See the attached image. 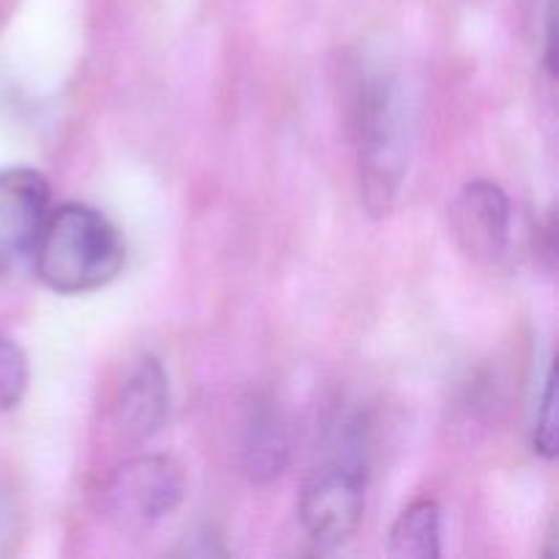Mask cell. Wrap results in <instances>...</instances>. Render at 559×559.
Here are the masks:
<instances>
[{
	"label": "cell",
	"mask_w": 559,
	"mask_h": 559,
	"mask_svg": "<svg viewBox=\"0 0 559 559\" xmlns=\"http://www.w3.org/2000/svg\"><path fill=\"white\" fill-rule=\"evenodd\" d=\"M36 276L52 293L82 295L112 282L126 262L118 227L96 207L66 202L49 207L33 240Z\"/></svg>",
	"instance_id": "6da1fadb"
},
{
	"label": "cell",
	"mask_w": 559,
	"mask_h": 559,
	"mask_svg": "<svg viewBox=\"0 0 559 559\" xmlns=\"http://www.w3.org/2000/svg\"><path fill=\"white\" fill-rule=\"evenodd\" d=\"M369 451L366 420L344 415L331 429V456L304 484L298 502L300 527L320 551H336L358 533L366 508Z\"/></svg>",
	"instance_id": "7a4b0ae2"
},
{
	"label": "cell",
	"mask_w": 559,
	"mask_h": 559,
	"mask_svg": "<svg viewBox=\"0 0 559 559\" xmlns=\"http://www.w3.org/2000/svg\"><path fill=\"white\" fill-rule=\"evenodd\" d=\"M409 164V104L393 76H371L358 102L360 191L371 213L396 202Z\"/></svg>",
	"instance_id": "3957f363"
},
{
	"label": "cell",
	"mask_w": 559,
	"mask_h": 559,
	"mask_svg": "<svg viewBox=\"0 0 559 559\" xmlns=\"http://www.w3.org/2000/svg\"><path fill=\"white\" fill-rule=\"evenodd\" d=\"M186 495L183 467L173 456L126 459L102 480L96 508L120 533H147L173 516Z\"/></svg>",
	"instance_id": "277c9868"
},
{
	"label": "cell",
	"mask_w": 559,
	"mask_h": 559,
	"mask_svg": "<svg viewBox=\"0 0 559 559\" xmlns=\"http://www.w3.org/2000/svg\"><path fill=\"white\" fill-rule=\"evenodd\" d=\"M451 235L475 262H497L511 240V200L491 180H473L451 202Z\"/></svg>",
	"instance_id": "5b68a950"
},
{
	"label": "cell",
	"mask_w": 559,
	"mask_h": 559,
	"mask_svg": "<svg viewBox=\"0 0 559 559\" xmlns=\"http://www.w3.org/2000/svg\"><path fill=\"white\" fill-rule=\"evenodd\" d=\"M49 213V183L27 167L0 169V271L31 257L33 240Z\"/></svg>",
	"instance_id": "8992f818"
},
{
	"label": "cell",
	"mask_w": 559,
	"mask_h": 559,
	"mask_svg": "<svg viewBox=\"0 0 559 559\" xmlns=\"http://www.w3.org/2000/svg\"><path fill=\"white\" fill-rule=\"evenodd\" d=\"M169 413V380L164 366L151 355H142L126 371L112 399V426L126 445L151 440Z\"/></svg>",
	"instance_id": "52a82bcc"
},
{
	"label": "cell",
	"mask_w": 559,
	"mask_h": 559,
	"mask_svg": "<svg viewBox=\"0 0 559 559\" xmlns=\"http://www.w3.org/2000/svg\"><path fill=\"white\" fill-rule=\"evenodd\" d=\"M240 459L257 484L278 478L289 462V435L282 413L267 399L254 396L243 409L240 424Z\"/></svg>",
	"instance_id": "ba28073f"
},
{
	"label": "cell",
	"mask_w": 559,
	"mask_h": 559,
	"mask_svg": "<svg viewBox=\"0 0 559 559\" xmlns=\"http://www.w3.org/2000/svg\"><path fill=\"white\" fill-rule=\"evenodd\" d=\"M442 513L437 502L418 500L404 508L391 527L388 555L399 559H437L442 555Z\"/></svg>",
	"instance_id": "9c48e42d"
},
{
	"label": "cell",
	"mask_w": 559,
	"mask_h": 559,
	"mask_svg": "<svg viewBox=\"0 0 559 559\" xmlns=\"http://www.w3.org/2000/svg\"><path fill=\"white\" fill-rule=\"evenodd\" d=\"M27 388V358L20 344L0 336V413H9L22 402Z\"/></svg>",
	"instance_id": "30bf717a"
},
{
	"label": "cell",
	"mask_w": 559,
	"mask_h": 559,
	"mask_svg": "<svg viewBox=\"0 0 559 559\" xmlns=\"http://www.w3.org/2000/svg\"><path fill=\"white\" fill-rule=\"evenodd\" d=\"M533 448L538 456H557V404H555V371L549 369L544 380V391L538 399V413L533 426Z\"/></svg>",
	"instance_id": "8fae6325"
}]
</instances>
